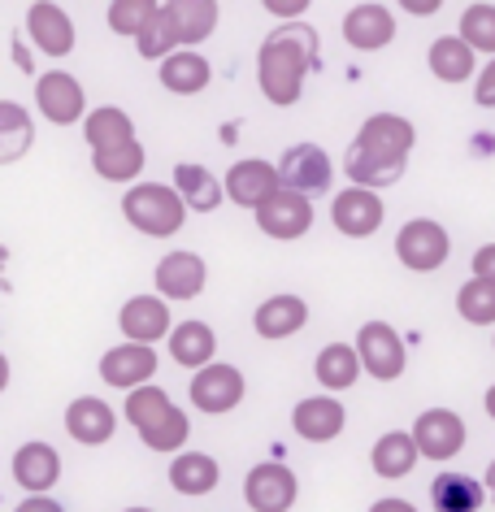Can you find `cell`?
Listing matches in <instances>:
<instances>
[{"instance_id": "obj_1", "label": "cell", "mask_w": 495, "mask_h": 512, "mask_svg": "<svg viewBox=\"0 0 495 512\" xmlns=\"http://www.w3.org/2000/svg\"><path fill=\"white\" fill-rule=\"evenodd\" d=\"M413 144H417V126L409 118H400V113H374V118H365L344 157L348 183L365 191L400 183V174L409 170Z\"/></svg>"}, {"instance_id": "obj_2", "label": "cell", "mask_w": 495, "mask_h": 512, "mask_svg": "<svg viewBox=\"0 0 495 512\" xmlns=\"http://www.w3.org/2000/svg\"><path fill=\"white\" fill-rule=\"evenodd\" d=\"M309 70H317V31L309 22H287V27L265 35L257 53V83L270 105H296Z\"/></svg>"}, {"instance_id": "obj_3", "label": "cell", "mask_w": 495, "mask_h": 512, "mask_svg": "<svg viewBox=\"0 0 495 512\" xmlns=\"http://www.w3.org/2000/svg\"><path fill=\"white\" fill-rule=\"evenodd\" d=\"M126 421L139 430V439L148 443V452H179L183 443L192 439V421L179 404H170V395L161 387H139L126 395Z\"/></svg>"}, {"instance_id": "obj_4", "label": "cell", "mask_w": 495, "mask_h": 512, "mask_svg": "<svg viewBox=\"0 0 495 512\" xmlns=\"http://www.w3.org/2000/svg\"><path fill=\"white\" fill-rule=\"evenodd\" d=\"M187 200L170 183H135L122 196V217L148 239H174L187 222Z\"/></svg>"}, {"instance_id": "obj_5", "label": "cell", "mask_w": 495, "mask_h": 512, "mask_svg": "<svg viewBox=\"0 0 495 512\" xmlns=\"http://www.w3.org/2000/svg\"><path fill=\"white\" fill-rule=\"evenodd\" d=\"M448 252H452V239L435 217H413V222H404L400 235H396V256H400L404 270H413V274L443 270Z\"/></svg>"}, {"instance_id": "obj_6", "label": "cell", "mask_w": 495, "mask_h": 512, "mask_svg": "<svg viewBox=\"0 0 495 512\" xmlns=\"http://www.w3.org/2000/svg\"><path fill=\"white\" fill-rule=\"evenodd\" d=\"M187 395H192V408H196V413H205V417H226V413H235V408L244 404L248 382H244V374H239L235 365L213 361L209 369L192 374V382H187Z\"/></svg>"}, {"instance_id": "obj_7", "label": "cell", "mask_w": 495, "mask_h": 512, "mask_svg": "<svg viewBox=\"0 0 495 512\" xmlns=\"http://www.w3.org/2000/svg\"><path fill=\"white\" fill-rule=\"evenodd\" d=\"M357 352L374 382H396L409 369V348H404L400 330L391 322H365L357 335Z\"/></svg>"}, {"instance_id": "obj_8", "label": "cell", "mask_w": 495, "mask_h": 512, "mask_svg": "<svg viewBox=\"0 0 495 512\" xmlns=\"http://www.w3.org/2000/svg\"><path fill=\"white\" fill-rule=\"evenodd\" d=\"M35 109L44 113L53 126H74L87 122V92L83 83L66 70H44L35 79Z\"/></svg>"}, {"instance_id": "obj_9", "label": "cell", "mask_w": 495, "mask_h": 512, "mask_svg": "<svg viewBox=\"0 0 495 512\" xmlns=\"http://www.w3.org/2000/svg\"><path fill=\"white\" fill-rule=\"evenodd\" d=\"M152 283H157V296L165 304H187L196 300L200 291L209 283V270H205V256L200 252H187V248H174L165 252L157 261V274H152Z\"/></svg>"}, {"instance_id": "obj_10", "label": "cell", "mask_w": 495, "mask_h": 512, "mask_svg": "<svg viewBox=\"0 0 495 512\" xmlns=\"http://www.w3.org/2000/svg\"><path fill=\"white\" fill-rule=\"evenodd\" d=\"M296 495H300V482L283 460H261L244 478V499L252 512H291Z\"/></svg>"}, {"instance_id": "obj_11", "label": "cell", "mask_w": 495, "mask_h": 512, "mask_svg": "<svg viewBox=\"0 0 495 512\" xmlns=\"http://www.w3.org/2000/svg\"><path fill=\"white\" fill-rule=\"evenodd\" d=\"M278 178H283V191H296V196H322V191H330V178H335V170H330V157L326 148L317 144H296L283 152V161H278Z\"/></svg>"}, {"instance_id": "obj_12", "label": "cell", "mask_w": 495, "mask_h": 512, "mask_svg": "<svg viewBox=\"0 0 495 512\" xmlns=\"http://www.w3.org/2000/svg\"><path fill=\"white\" fill-rule=\"evenodd\" d=\"M278 191H283V178H278V165L261 161V157H248V161H235L226 170V196H231L239 209H252L261 213Z\"/></svg>"}, {"instance_id": "obj_13", "label": "cell", "mask_w": 495, "mask_h": 512, "mask_svg": "<svg viewBox=\"0 0 495 512\" xmlns=\"http://www.w3.org/2000/svg\"><path fill=\"white\" fill-rule=\"evenodd\" d=\"M465 439H469V430L461 413H452V408H426L413 421V443L426 460H452L465 447Z\"/></svg>"}, {"instance_id": "obj_14", "label": "cell", "mask_w": 495, "mask_h": 512, "mask_svg": "<svg viewBox=\"0 0 495 512\" xmlns=\"http://www.w3.org/2000/svg\"><path fill=\"white\" fill-rule=\"evenodd\" d=\"M383 196L378 191H365V187H348L330 200V222H335L339 235L348 239H370L378 226H383Z\"/></svg>"}, {"instance_id": "obj_15", "label": "cell", "mask_w": 495, "mask_h": 512, "mask_svg": "<svg viewBox=\"0 0 495 512\" xmlns=\"http://www.w3.org/2000/svg\"><path fill=\"white\" fill-rule=\"evenodd\" d=\"M152 374H157V352L144 348V343H118V348H109L100 356V378L126 395L148 387Z\"/></svg>"}, {"instance_id": "obj_16", "label": "cell", "mask_w": 495, "mask_h": 512, "mask_svg": "<svg viewBox=\"0 0 495 512\" xmlns=\"http://www.w3.org/2000/svg\"><path fill=\"white\" fill-rule=\"evenodd\" d=\"M118 326H122L126 343H144V348H152V343L174 335L170 304H165L161 296H131L122 304V313H118Z\"/></svg>"}, {"instance_id": "obj_17", "label": "cell", "mask_w": 495, "mask_h": 512, "mask_svg": "<svg viewBox=\"0 0 495 512\" xmlns=\"http://www.w3.org/2000/svg\"><path fill=\"white\" fill-rule=\"evenodd\" d=\"M257 226H261V235H270L278 243L304 239L313 226V200L296 196V191H278V196L257 213Z\"/></svg>"}, {"instance_id": "obj_18", "label": "cell", "mask_w": 495, "mask_h": 512, "mask_svg": "<svg viewBox=\"0 0 495 512\" xmlns=\"http://www.w3.org/2000/svg\"><path fill=\"white\" fill-rule=\"evenodd\" d=\"M27 40H35V48H40L44 57H66L74 53V22L61 5H53V0H35V5L27 9Z\"/></svg>"}, {"instance_id": "obj_19", "label": "cell", "mask_w": 495, "mask_h": 512, "mask_svg": "<svg viewBox=\"0 0 495 512\" xmlns=\"http://www.w3.org/2000/svg\"><path fill=\"white\" fill-rule=\"evenodd\" d=\"M344 40L361 48V53H378V48L396 40V14L387 5H378V0H361L344 14Z\"/></svg>"}, {"instance_id": "obj_20", "label": "cell", "mask_w": 495, "mask_h": 512, "mask_svg": "<svg viewBox=\"0 0 495 512\" xmlns=\"http://www.w3.org/2000/svg\"><path fill=\"white\" fill-rule=\"evenodd\" d=\"M291 426L304 443H330L339 439L348 426V408L335 400V395H309V400H300L291 408Z\"/></svg>"}, {"instance_id": "obj_21", "label": "cell", "mask_w": 495, "mask_h": 512, "mask_svg": "<svg viewBox=\"0 0 495 512\" xmlns=\"http://www.w3.org/2000/svg\"><path fill=\"white\" fill-rule=\"evenodd\" d=\"M304 326H309V304H304L300 296H291V291L261 300L257 313H252V330L270 343H283L291 335H300Z\"/></svg>"}, {"instance_id": "obj_22", "label": "cell", "mask_w": 495, "mask_h": 512, "mask_svg": "<svg viewBox=\"0 0 495 512\" xmlns=\"http://www.w3.org/2000/svg\"><path fill=\"white\" fill-rule=\"evenodd\" d=\"M113 430H118V413H113L100 395H79V400H70V408H66V434L74 443L100 447V443L113 439Z\"/></svg>"}, {"instance_id": "obj_23", "label": "cell", "mask_w": 495, "mask_h": 512, "mask_svg": "<svg viewBox=\"0 0 495 512\" xmlns=\"http://www.w3.org/2000/svg\"><path fill=\"white\" fill-rule=\"evenodd\" d=\"M61 478V456L53 443H22L14 452V482L27 495H48Z\"/></svg>"}, {"instance_id": "obj_24", "label": "cell", "mask_w": 495, "mask_h": 512, "mask_svg": "<svg viewBox=\"0 0 495 512\" xmlns=\"http://www.w3.org/2000/svg\"><path fill=\"white\" fill-rule=\"evenodd\" d=\"M165 18H170L174 35H179V48H196L205 44L213 27H218V0H170L161 5Z\"/></svg>"}, {"instance_id": "obj_25", "label": "cell", "mask_w": 495, "mask_h": 512, "mask_svg": "<svg viewBox=\"0 0 495 512\" xmlns=\"http://www.w3.org/2000/svg\"><path fill=\"white\" fill-rule=\"evenodd\" d=\"M426 66L439 83H465V79H478V53L469 48L461 35H439L426 53Z\"/></svg>"}, {"instance_id": "obj_26", "label": "cell", "mask_w": 495, "mask_h": 512, "mask_svg": "<svg viewBox=\"0 0 495 512\" xmlns=\"http://www.w3.org/2000/svg\"><path fill=\"white\" fill-rule=\"evenodd\" d=\"M165 343H170L174 365L192 369V374L209 369L213 365V352H218V335H213L209 322H179V326H174V335L165 339Z\"/></svg>"}, {"instance_id": "obj_27", "label": "cell", "mask_w": 495, "mask_h": 512, "mask_svg": "<svg viewBox=\"0 0 495 512\" xmlns=\"http://www.w3.org/2000/svg\"><path fill=\"white\" fill-rule=\"evenodd\" d=\"M313 374H317V382L326 387V395L357 387V378L365 374L357 343H352V348H348V343H326V348L317 352V361H313Z\"/></svg>"}, {"instance_id": "obj_28", "label": "cell", "mask_w": 495, "mask_h": 512, "mask_svg": "<svg viewBox=\"0 0 495 512\" xmlns=\"http://www.w3.org/2000/svg\"><path fill=\"white\" fill-rule=\"evenodd\" d=\"M430 504L435 512H478L487 504V482L469 478V473H439L430 482Z\"/></svg>"}, {"instance_id": "obj_29", "label": "cell", "mask_w": 495, "mask_h": 512, "mask_svg": "<svg viewBox=\"0 0 495 512\" xmlns=\"http://www.w3.org/2000/svg\"><path fill=\"white\" fill-rule=\"evenodd\" d=\"M83 139L92 144V152H109V148L135 144V122H131V113L118 109V105H100V109L87 113Z\"/></svg>"}, {"instance_id": "obj_30", "label": "cell", "mask_w": 495, "mask_h": 512, "mask_svg": "<svg viewBox=\"0 0 495 512\" xmlns=\"http://www.w3.org/2000/svg\"><path fill=\"white\" fill-rule=\"evenodd\" d=\"M157 79H161L165 92H174V96H196L209 87L213 66L200 53H192V48H183V53H174L170 61H161Z\"/></svg>"}, {"instance_id": "obj_31", "label": "cell", "mask_w": 495, "mask_h": 512, "mask_svg": "<svg viewBox=\"0 0 495 512\" xmlns=\"http://www.w3.org/2000/svg\"><path fill=\"white\" fill-rule=\"evenodd\" d=\"M174 187H179V196L187 200V209L192 213H213L226 200V183H218V178H213L205 165H196V161L174 165Z\"/></svg>"}, {"instance_id": "obj_32", "label": "cell", "mask_w": 495, "mask_h": 512, "mask_svg": "<svg viewBox=\"0 0 495 512\" xmlns=\"http://www.w3.org/2000/svg\"><path fill=\"white\" fill-rule=\"evenodd\" d=\"M218 482H222V469H218V460H213L209 452H183V456H174V465H170V486L179 495H209V491H218Z\"/></svg>"}, {"instance_id": "obj_33", "label": "cell", "mask_w": 495, "mask_h": 512, "mask_svg": "<svg viewBox=\"0 0 495 512\" xmlns=\"http://www.w3.org/2000/svg\"><path fill=\"white\" fill-rule=\"evenodd\" d=\"M417 443H413V430H387L383 439L374 443V452H370V465L378 478H387V482H396L404 478L413 465H417Z\"/></svg>"}, {"instance_id": "obj_34", "label": "cell", "mask_w": 495, "mask_h": 512, "mask_svg": "<svg viewBox=\"0 0 495 512\" xmlns=\"http://www.w3.org/2000/svg\"><path fill=\"white\" fill-rule=\"evenodd\" d=\"M144 161L148 152L144 144H122V148H109V152H92V170L105 178V183H135L139 174H144Z\"/></svg>"}, {"instance_id": "obj_35", "label": "cell", "mask_w": 495, "mask_h": 512, "mask_svg": "<svg viewBox=\"0 0 495 512\" xmlns=\"http://www.w3.org/2000/svg\"><path fill=\"white\" fill-rule=\"evenodd\" d=\"M31 118L18 100H0V165H14L31 148Z\"/></svg>"}, {"instance_id": "obj_36", "label": "cell", "mask_w": 495, "mask_h": 512, "mask_svg": "<svg viewBox=\"0 0 495 512\" xmlns=\"http://www.w3.org/2000/svg\"><path fill=\"white\" fill-rule=\"evenodd\" d=\"M461 40L474 48V53H482L487 61H495V5H487V0H478V5H469L461 14Z\"/></svg>"}, {"instance_id": "obj_37", "label": "cell", "mask_w": 495, "mask_h": 512, "mask_svg": "<svg viewBox=\"0 0 495 512\" xmlns=\"http://www.w3.org/2000/svg\"><path fill=\"white\" fill-rule=\"evenodd\" d=\"M456 313H461L469 326H495V283H487V278L461 283V291H456Z\"/></svg>"}, {"instance_id": "obj_38", "label": "cell", "mask_w": 495, "mask_h": 512, "mask_svg": "<svg viewBox=\"0 0 495 512\" xmlns=\"http://www.w3.org/2000/svg\"><path fill=\"white\" fill-rule=\"evenodd\" d=\"M161 14V5L157 0H113L109 5V14H105V22L118 35H131V40H139L148 27H152V18Z\"/></svg>"}, {"instance_id": "obj_39", "label": "cell", "mask_w": 495, "mask_h": 512, "mask_svg": "<svg viewBox=\"0 0 495 512\" xmlns=\"http://www.w3.org/2000/svg\"><path fill=\"white\" fill-rule=\"evenodd\" d=\"M474 100L482 109H495V61H487V70H478L474 79Z\"/></svg>"}, {"instance_id": "obj_40", "label": "cell", "mask_w": 495, "mask_h": 512, "mask_svg": "<svg viewBox=\"0 0 495 512\" xmlns=\"http://www.w3.org/2000/svg\"><path fill=\"white\" fill-rule=\"evenodd\" d=\"M474 278L495 283V243H482V248L474 252Z\"/></svg>"}, {"instance_id": "obj_41", "label": "cell", "mask_w": 495, "mask_h": 512, "mask_svg": "<svg viewBox=\"0 0 495 512\" xmlns=\"http://www.w3.org/2000/svg\"><path fill=\"white\" fill-rule=\"evenodd\" d=\"M265 9H270L274 18H291V22H300V14H304V0H265Z\"/></svg>"}, {"instance_id": "obj_42", "label": "cell", "mask_w": 495, "mask_h": 512, "mask_svg": "<svg viewBox=\"0 0 495 512\" xmlns=\"http://www.w3.org/2000/svg\"><path fill=\"white\" fill-rule=\"evenodd\" d=\"M14 512H66V508H61L53 495H27V499H22V504H18Z\"/></svg>"}, {"instance_id": "obj_43", "label": "cell", "mask_w": 495, "mask_h": 512, "mask_svg": "<svg viewBox=\"0 0 495 512\" xmlns=\"http://www.w3.org/2000/svg\"><path fill=\"white\" fill-rule=\"evenodd\" d=\"M14 66L22 74H35V61H31V48H27V35H14Z\"/></svg>"}, {"instance_id": "obj_44", "label": "cell", "mask_w": 495, "mask_h": 512, "mask_svg": "<svg viewBox=\"0 0 495 512\" xmlns=\"http://www.w3.org/2000/svg\"><path fill=\"white\" fill-rule=\"evenodd\" d=\"M370 512H417V504H409V499H400V495H387V499H378V504H370Z\"/></svg>"}, {"instance_id": "obj_45", "label": "cell", "mask_w": 495, "mask_h": 512, "mask_svg": "<svg viewBox=\"0 0 495 512\" xmlns=\"http://www.w3.org/2000/svg\"><path fill=\"white\" fill-rule=\"evenodd\" d=\"M404 9H409V14H435V0H422V5H417V0H404Z\"/></svg>"}, {"instance_id": "obj_46", "label": "cell", "mask_w": 495, "mask_h": 512, "mask_svg": "<svg viewBox=\"0 0 495 512\" xmlns=\"http://www.w3.org/2000/svg\"><path fill=\"white\" fill-rule=\"evenodd\" d=\"M482 404H487V417L495 421V382H491V387H487V395H482Z\"/></svg>"}, {"instance_id": "obj_47", "label": "cell", "mask_w": 495, "mask_h": 512, "mask_svg": "<svg viewBox=\"0 0 495 512\" xmlns=\"http://www.w3.org/2000/svg\"><path fill=\"white\" fill-rule=\"evenodd\" d=\"M487 495H491V504H495V460L487 465Z\"/></svg>"}, {"instance_id": "obj_48", "label": "cell", "mask_w": 495, "mask_h": 512, "mask_svg": "<svg viewBox=\"0 0 495 512\" xmlns=\"http://www.w3.org/2000/svg\"><path fill=\"white\" fill-rule=\"evenodd\" d=\"M126 512H152V508H126Z\"/></svg>"}, {"instance_id": "obj_49", "label": "cell", "mask_w": 495, "mask_h": 512, "mask_svg": "<svg viewBox=\"0 0 495 512\" xmlns=\"http://www.w3.org/2000/svg\"><path fill=\"white\" fill-rule=\"evenodd\" d=\"M491 343H495V339H491Z\"/></svg>"}]
</instances>
